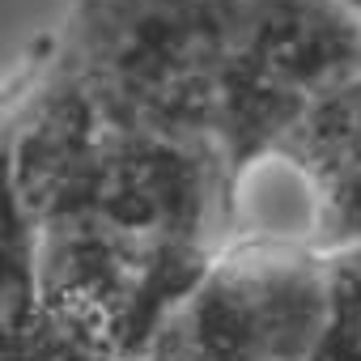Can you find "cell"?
Returning a JSON list of instances; mask_svg holds the SVG:
<instances>
[{"label":"cell","mask_w":361,"mask_h":361,"mask_svg":"<svg viewBox=\"0 0 361 361\" xmlns=\"http://www.w3.org/2000/svg\"><path fill=\"white\" fill-rule=\"evenodd\" d=\"M111 128L115 119L102 111L94 90L56 51L51 68L18 102L5 132L9 196L39 230L81 213Z\"/></svg>","instance_id":"5b68a950"},{"label":"cell","mask_w":361,"mask_h":361,"mask_svg":"<svg viewBox=\"0 0 361 361\" xmlns=\"http://www.w3.org/2000/svg\"><path fill=\"white\" fill-rule=\"evenodd\" d=\"M230 226H234V238L323 251L319 192L310 183V174L285 149H264L247 166L234 170Z\"/></svg>","instance_id":"52a82bcc"},{"label":"cell","mask_w":361,"mask_h":361,"mask_svg":"<svg viewBox=\"0 0 361 361\" xmlns=\"http://www.w3.org/2000/svg\"><path fill=\"white\" fill-rule=\"evenodd\" d=\"M353 77H361V13L344 0H238L217 111L230 170L272 149Z\"/></svg>","instance_id":"7a4b0ae2"},{"label":"cell","mask_w":361,"mask_h":361,"mask_svg":"<svg viewBox=\"0 0 361 361\" xmlns=\"http://www.w3.org/2000/svg\"><path fill=\"white\" fill-rule=\"evenodd\" d=\"M327 306L323 251L230 238L145 348L149 361H306Z\"/></svg>","instance_id":"3957f363"},{"label":"cell","mask_w":361,"mask_h":361,"mask_svg":"<svg viewBox=\"0 0 361 361\" xmlns=\"http://www.w3.org/2000/svg\"><path fill=\"white\" fill-rule=\"evenodd\" d=\"M272 149H285L319 192L323 255L361 243V77L323 94Z\"/></svg>","instance_id":"8992f818"},{"label":"cell","mask_w":361,"mask_h":361,"mask_svg":"<svg viewBox=\"0 0 361 361\" xmlns=\"http://www.w3.org/2000/svg\"><path fill=\"white\" fill-rule=\"evenodd\" d=\"M111 361H149L145 353H119V357H111Z\"/></svg>","instance_id":"30bf717a"},{"label":"cell","mask_w":361,"mask_h":361,"mask_svg":"<svg viewBox=\"0 0 361 361\" xmlns=\"http://www.w3.org/2000/svg\"><path fill=\"white\" fill-rule=\"evenodd\" d=\"M238 0H77L60 56L128 128L213 136Z\"/></svg>","instance_id":"6da1fadb"},{"label":"cell","mask_w":361,"mask_h":361,"mask_svg":"<svg viewBox=\"0 0 361 361\" xmlns=\"http://www.w3.org/2000/svg\"><path fill=\"white\" fill-rule=\"evenodd\" d=\"M230 183V157L213 136L115 123L85 204L68 221H90L140 251L217 255L234 238Z\"/></svg>","instance_id":"277c9868"},{"label":"cell","mask_w":361,"mask_h":361,"mask_svg":"<svg viewBox=\"0 0 361 361\" xmlns=\"http://www.w3.org/2000/svg\"><path fill=\"white\" fill-rule=\"evenodd\" d=\"M327 306L306 361H361V243L323 255Z\"/></svg>","instance_id":"9c48e42d"},{"label":"cell","mask_w":361,"mask_h":361,"mask_svg":"<svg viewBox=\"0 0 361 361\" xmlns=\"http://www.w3.org/2000/svg\"><path fill=\"white\" fill-rule=\"evenodd\" d=\"M119 357L106 331L35 298L22 314L5 319V361H111Z\"/></svg>","instance_id":"ba28073f"},{"label":"cell","mask_w":361,"mask_h":361,"mask_svg":"<svg viewBox=\"0 0 361 361\" xmlns=\"http://www.w3.org/2000/svg\"><path fill=\"white\" fill-rule=\"evenodd\" d=\"M344 5H348V9H353V13H361V0H344Z\"/></svg>","instance_id":"8fae6325"}]
</instances>
